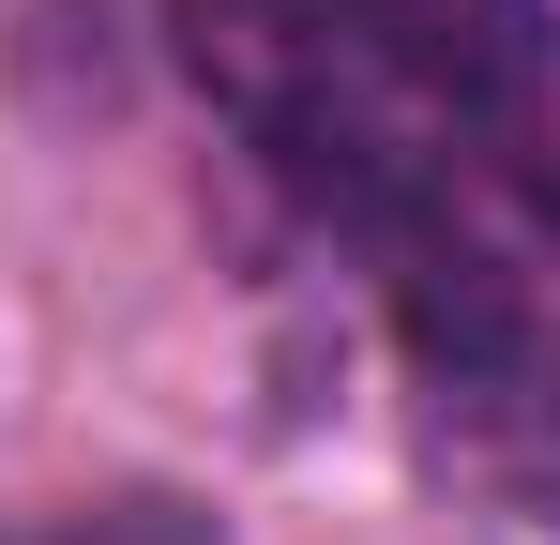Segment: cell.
Here are the masks:
<instances>
[{
	"label": "cell",
	"mask_w": 560,
	"mask_h": 545,
	"mask_svg": "<svg viewBox=\"0 0 560 545\" xmlns=\"http://www.w3.org/2000/svg\"><path fill=\"white\" fill-rule=\"evenodd\" d=\"M0 545H228L197 500H167V485H121V500H61V515H15Z\"/></svg>",
	"instance_id": "obj_2"
},
{
	"label": "cell",
	"mask_w": 560,
	"mask_h": 545,
	"mask_svg": "<svg viewBox=\"0 0 560 545\" xmlns=\"http://www.w3.org/2000/svg\"><path fill=\"white\" fill-rule=\"evenodd\" d=\"M409 91H440L455 121H515L546 77V15L530 0H334Z\"/></svg>",
	"instance_id": "obj_1"
}]
</instances>
